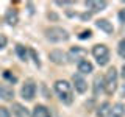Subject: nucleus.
<instances>
[{
	"label": "nucleus",
	"instance_id": "nucleus-14",
	"mask_svg": "<svg viewBox=\"0 0 125 117\" xmlns=\"http://www.w3.org/2000/svg\"><path fill=\"white\" fill-rule=\"evenodd\" d=\"M31 117H52V116H50V111L47 106H44V105H36L33 108Z\"/></svg>",
	"mask_w": 125,
	"mask_h": 117
},
{
	"label": "nucleus",
	"instance_id": "nucleus-5",
	"mask_svg": "<svg viewBox=\"0 0 125 117\" xmlns=\"http://www.w3.org/2000/svg\"><path fill=\"white\" fill-rule=\"evenodd\" d=\"M49 59L56 66H66L69 62V55L64 53L60 49H55V50H52V52L49 53Z\"/></svg>",
	"mask_w": 125,
	"mask_h": 117
},
{
	"label": "nucleus",
	"instance_id": "nucleus-17",
	"mask_svg": "<svg viewBox=\"0 0 125 117\" xmlns=\"http://www.w3.org/2000/svg\"><path fill=\"white\" fill-rule=\"evenodd\" d=\"M105 91V81L102 77H97L94 80V95H99V92Z\"/></svg>",
	"mask_w": 125,
	"mask_h": 117
},
{
	"label": "nucleus",
	"instance_id": "nucleus-8",
	"mask_svg": "<svg viewBox=\"0 0 125 117\" xmlns=\"http://www.w3.org/2000/svg\"><path fill=\"white\" fill-rule=\"evenodd\" d=\"M84 5H86V8H89L92 13H99V11H103L105 8L108 6V3L105 2V0H102V2H99V0H91V2H86Z\"/></svg>",
	"mask_w": 125,
	"mask_h": 117
},
{
	"label": "nucleus",
	"instance_id": "nucleus-2",
	"mask_svg": "<svg viewBox=\"0 0 125 117\" xmlns=\"http://www.w3.org/2000/svg\"><path fill=\"white\" fill-rule=\"evenodd\" d=\"M45 38L53 44H61V42L69 41L70 34L67 33V30L61 28V27H49L45 30Z\"/></svg>",
	"mask_w": 125,
	"mask_h": 117
},
{
	"label": "nucleus",
	"instance_id": "nucleus-18",
	"mask_svg": "<svg viewBox=\"0 0 125 117\" xmlns=\"http://www.w3.org/2000/svg\"><path fill=\"white\" fill-rule=\"evenodd\" d=\"M109 109H111V106H109V103H108V101H103V103H102L100 106L97 108V117H105V116L108 117V112H109Z\"/></svg>",
	"mask_w": 125,
	"mask_h": 117
},
{
	"label": "nucleus",
	"instance_id": "nucleus-21",
	"mask_svg": "<svg viewBox=\"0 0 125 117\" xmlns=\"http://www.w3.org/2000/svg\"><path fill=\"white\" fill-rule=\"evenodd\" d=\"M0 117H11L10 109L5 108V106H0Z\"/></svg>",
	"mask_w": 125,
	"mask_h": 117
},
{
	"label": "nucleus",
	"instance_id": "nucleus-27",
	"mask_svg": "<svg viewBox=\"0 0 125 117\" xmlns=\"http://www.w3.org/2000/svg\"><path fill=\"white\" fill-rule=\"evenodd\" d=\"M58 6H69V5H73V2H56Z\"/></svg>",
	"mask_w": 125,
	"mask_h": 117
},
{
	"label": "nucleus",
	"instance_id": "nucleus-6",
	"mask_svg": "<svg viewBox=\"0 0 125 117\" xmlns=\"http://www.w3.org/2000/svg\"><path fill=\"white\" fill-rule=\"evenodd\" d=\"M21 95H22L23 100L31 101L34 98V95H36V84H34L33 81H27L21 89Z\"/></svg>",
	"mask_w": 125,
	"mask_h": 117
},
{
	"label": "nucleus",
	"instance_id": "nucleus-28",
	"mask_svg": "<svg viewBox=\"0 0 125 117\" xmlns=\"http://www.w3.org/2000/svg\"><path fill=\"white\" fill-rule=\"evenodd\" d=\"M120 70H122V72H120V75H122V78L125 80V64L122 66V69H120Z\"/></svg>",
	"mask_w": 125,
	"mask_h": 117
},
{
	"label": "nucleus",
	"instance_id": "nucleus-19",
	"mask_svg": "<svg viewBox=\"0 0 125 117\" xmlns=\"http://www.w3.org/2000/svg\"><path fill=\"white\" fill-rule=\"evenodd\" d=\"M16 53L19 55V58H21L22 61H27V59H28V56H27V55L30 53V50H27L23 45H16Z\"/></svg>",
	"mask_w": 125,
	"mask_h": 117
},
{
	"label": "nucleus",
	"instance_id": "nucleus-1",
	"mask_svg": "<svg viewBox=\"0 0 125 117\" xmlns=\"http://www.w3.org/2000/svg\"><path fill=\"white\" fill-rule=\"evenodd\" d=\"M73 86L66 80H56L53 84V89H55V94L58 95L61 103L64 105H72L73 101V91H72Z\"/></svg>",
	"mask_w": 125,
	"mask_h": 117
},
{
	"label": "nucleus",
	"instance_id": "nucleus-12",
	"mask_svg": "<svg viewBox=\"0 0 125 117\" xmlns=\"http://www.w3.org/2000/svg\"><path fill=\"white\" fill-rule=\"evenodd\" d=\"M95 27L97 28H100L102 31H105L106 34H111L113 31H114V27H113V23L106 20V19H99V20L95 22Z\"/></svg>",
	"mask_w": 125,
	"mask_h": 117
},
{
	"label": "nucleus",
	"instance_id": "nucleus-16",
	"mask_svg": "<svg viewBox=\"0 0 125 117\" xmlns=\"http://www.w3.org/2000/svg\"><path fill=\"white\" fill-rule=\"evenodd\" d=\"M13 112L17 117H30V112L27 111V108H23L22 105H19V103L13 105Z\"/></svg>",
	"mask_w": 125,
	"mask_h": 117
},
{
	"label": "nucleus",
	"instance_id": "nucleus-23",
	"mask_svg": "<svg viewBox=\"0 0 125 117\" xmlns=\"http://www.w3.org/2000/svg\"><path fill=\"white\" fill-rule=\"evenodd\" d=\"M6 44H8V38L5 36V34H0V50L5 49Z\"/></svg>",
	"mask_w": 125,
	"mask_h": 117
},
{
	"label": "nucleus",
	"instance_id": "nucleus-11",
	"mask_svg": "<svg viewBox=\"0 0 125 117\" xmlns=\"http://www.w3.org/2000/svg\"><path fill=\"white\" fill-rule=\"evenodd\" d=\"M86 53V50L84 49H81V47H72L70 49V52H69V61H81V59H84V58H80V56H83V55Z\"/></svg>",
	"mask_w": 125,
	"mask_h": 117
},
{
	"label": "nucleus",
	"instance_id": "nucleus-9",
	"mask_svg": "<svg viewBox=\"0 0 125 117\" xmlns=\"http://www.w3.org/2000/svg\"><path fill=\"white\" fill-rule=\"evenodd\" d=\"M14 97V89L8 84H0V98L5 101H11Z\"/></svg>",
	"mask_w": 125,
	"mask_h": 117
},
{
	"label": "nucleus",
	"instance_id": "nucleus-30",
	"mask_svg": "<svg viewBox=\"0 0 125 117\" xmlns=\"http://www.w3.org/2000/svg\"><path fill=\"white\" fill-rule=\"evenodd\" d=\"M119 45H125V39H122V41L119 42Z\"/></svg>",
	"mask_w": 125,
	"mask_h": 117
},
{
	"label": "nucleus",
	"instance_id": "nucleus-15",
	"mask_svg": "<svg viewBox=\"0 0 125 117\" xmlns=\"http://www.w3.org/2000/svg\"><path fill=\"white\" fill-rule=\"evenodd\" d=\"M5 22L8 23V25H11V27L17 25V22H19V13L16 10H8L6 14H5Z\"/></svg>",
	"mask_w": 125,
	"mask_h": 117
},
{
	"label": "nucleus",
	"instance_id": "nucleus-22",
	"mask_svg": "<svg viewBox=\"0 0 125 117\" xmlns=\"http://www.w3.org/2000/svg\"><path fill=\"white\" fill-rule=\"evenodd\" d=\"M30 55L33 56V59H34V64H36L38 67H39V66H41V61H39V56L36 55V52H34L33 49H30Z\"/></svg>",
	"mask_w": 125,
	"mask_h": 117
},
{
	"label": "nucleus",
	"instance_id": "nucleus-7",
	"mask_svg": "<svg viewBox=\"0 0 125 117\" xmlns=\"http://www.w3.org/2000/svg\"><path fill=\"white\" fill-rule=\"evenodd\" d=\"M72 86L75 88V91L78 94H84L88 91V83H86V80L83 77H81V73H73L72 75Z\"/></svg>",
	"mask_w": 125,
	"mask_h": 117
},
{
	"label": "nucleus",
	"instance_id": "nucleus-26",
	"mask_svg": "<svg viewBox=\"0 0 125 117\" xmlns=\"http://www.w3.org/2000/svg\"><path fill=\"white\" fill-rule=\"evenodd\" d=\"M119 20L120 22H125V10H120L119 11Z\"/></svg>",
	"mask_w": 125,
	"mask_h": 117
},
{
	"label": "nucleus",
	"instance_id": "nucleus-29",
	"mask_svg": "<svg viewBox=\"0 0 125 117\" xmlns=\"http://www.w3.org/2000/svg\"><path fill=\"white\" fill-rule=\"evenodd\" d=\"M120 95H122V97H125V84L122 86V91H120Z\"/></svg>",
	"mask_w": 125,
	"mask_h": 117
},
{
	"label": "nucleus",
	"instance_id": "nucleus-25",
	"mask_svg": "<svg viewBox=\"0 0 125 117\" xmlns=\"http://www.w3.org/2000/svg\"><path fill=\"white\" fill-rule=\"evenodd\" d=\"M117 52H119V56L125 58V45H119V49H117Z\"/></svg>",
	"mask_w": 125,
	"mask_h": 117
},
{
	"label": "nucleus",
	"instance_id": "nucleus-20",
	"mask_svg": "<svg viewBox=\"0 0 125 117\" xmlns=\"http://www.w3.org/2000/svg\"><path fill=\"white\" fill-rule=\"evenodd\" d=\"M3 77H5L6 80H10L11 83H16V81H17V78H16L14 75H11V73H10V70H5V72H3Z\"/></svg>",
	"mask_w": 125,
	"mask_h": 117
},
{
	"label": "nucleus",
	"instance_id": "nucleus-13",
	"mask_svg": "<svg viewBox=\"0 0 125 117\" xmlns=\"http://www.w3.org/2000/svg\"><path fill=\"white\" fill-rule=\"evenodd\" d=\"M77 69H78V73H91L94 70V66L91 61L88 59H81L77 62Z\"/></svg>",
	"mask_w": 125,
	"mask_h": 117
},
{
	"label": "nucleus",
	"instance_id": "nucleus-24",
	"mask_svg": "<svg viewBox=\"0 0 125 117\" xmlns=\"http://www.w3.org/2000/svg\"><path fill=\"white\" fill-rule=\"evenodd\" d=\"M91 36H92V31H91V30H86V31H83V33H81L78 38H80V39H89Z\"/></svg>",
	"mask_w": 125,
	"mask_h": 117
},
{
	"label": "nucleus",
	"instance_id": "nucleus-3",
	"mask_svg": "<svg viewBox=\"0 0 125 117\" xmlns=\"http://www.w3.org/2000/svg\"><path fill=\"white\" fill-rule=\"evenodd\" d=\"M117 78H119V73L114 67H109L108 72L105 73L103 81H105V92L108 95H113L117 89Z\"/></svg>",
	"mask_w": 125,
	"mask_h": 117
},
{
	"label": "nucleus",
	"instance_id": "nucleus-4",
	"mask_svg": "<svg viewBox=\"0 0 125 117\" xmlns=\"http://www.w3.org/2000/svg\"><path fill=\"white\" fill-rule=\"evenodd\" d=\"M92 56L97 59L99 66H106L109 61V50L105 44H97L92 47Z\"/></svg>",
	"mask_w": 125,
	"mask_h": 117
},
{
	"label": "nucleus",
	"instance_id": "nucleus-10",
	"mask_svg": "<svg viewBox=\"0 0 125 117\" xmlns=\"http://www.w3.org/2000/svg\"><path fill=\"white\" fill-rule=\"evenodd\" d=\"M124 116H125V105L120 103V101L113 105L108 112V117H124Z\"/></svg>",
	"mask_w": 125,
	"mask_h": 117
}]
</instances>
